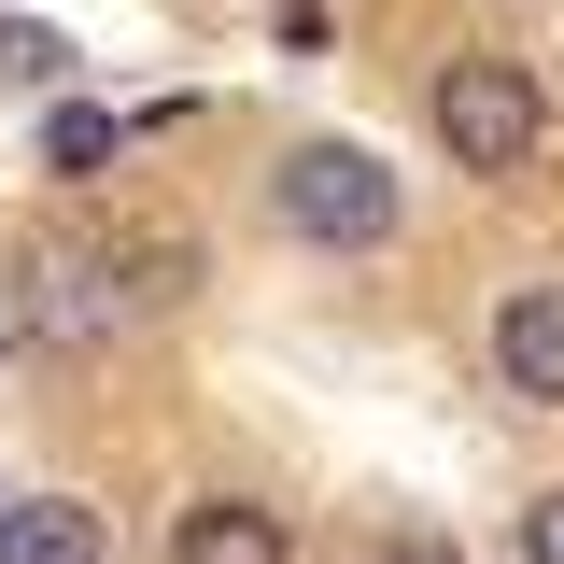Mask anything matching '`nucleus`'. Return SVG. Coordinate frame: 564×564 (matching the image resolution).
Instances as JSON below:
<instances>
[{
    "instance_id": "423d86ee",
    "label": "nucleus",
    "mask_w": 564,
    "mask_h": 564,
    "mask_svg": "<svg viewBox=\"0 0 564 564\" xmlns=\"http://www.w3.org/2000/svg\"><path fill=\"white\" fill-rule=\"evenodd\" d=\"M0 564H99V508H85V494H29V508H0Z\"/></svg>"
},
{
    "instance_id": "7ed1b4c3",
    "label": "nucleus",
    "mask_w": 564,
    "mask_h": 564,
    "mask_svg": "<svg viewBox=\"0 0 564 564\" xmlns=\"http://www.w3.org/2000/svg\"><path fill=\"white\" fill-rule=\"evenodd\" d=\"M29 325L43 339H113L128 325V254H29Z\"/></svg>"
},
{
    "instance_id": "9b49d317",
    "label": "nucleus",
    "mask_w": 564,
    "mask_h": 564,
    "mask_svg": "<svg viewBox=\"0 0 564 564\" xmlns=\"http://www.w3.org/2000/svg\"><path fill=\"white\" fill-rule=\"evenodd\" d=\"M0 339H14V325H0Z\"/></svg>"
},
{
    "instance_id": "9d476101",
    "label": "nucleus",
    "mask_w": 564,
    "mask_h": 564,
    "mask_svg": "<svg viewBox=\"0 0 564 564\" xmlns=\"http://www.w3.org/2000/svg\"><path fill=\"white\" fill-rule=\"evenodd\" d=\"M381 564H466V551H452V536H395Z\"/></svg>"
},
{
    "instance_id": "f03ea898",
    "label": "nucleus",
    "mask_w": 564,
    "mask_h": 564,
    "mask_svg": "<svg viewBox=\"0 0 564 564\" xmlns=\"http://www.w3.org/2000/svg\"><path fill=\"white\" fill-rule=\"evenodd\" d=\"M395 212H410V184H395L367 141H296V155H282V226H296V240H325V254L395 240Z\"/></svg>"
},
{
    "instance_id": "0eeeda50",
    "label": "nucleus",
    "mask_w": 564,
    "mask_h": 564,
    "mask_svg": "<svg viewBox=\"0 0 564 564\" xmlns=\"http://www.w3.org/2000/svg\"><path fill=\"white\" fill-rule=\"evenodd\" d=\"M99 155H113V113H85V99H57V113H43V170H70V184H85Z\"/></svg>"
},
{
    "instance_id": "f257e3e1",
    "label": "nucleus",
    "mask_w": 564,
    "mask_h": 564,
    "mask_svg": "<svg viewBox=\"0 0 564 564\" xmlns=\"http://www.w3.org/2000/svg\"><path fill=\"white\" fill-rule=\"evenodd\" d=\"M437 141H452V170H480V184L536 170V141H551L536 70H522V57H452V70H437Z\"/></svg>"
},
{
    "instance_id": "1a4fd4ad",
    "label": "nucleus",
    "mask_w": 564,
    "mask_h": 564,
    "mask_svg": "<svg viewBox=\"0 0 564 564\" xmlns=\"http://www.w3.org/2000/svg\"><path fill=\"white\" fill-rule=\"evenodd\" d=\"M522 564H564V494H536V508H522Z\"/></svg>"
},
{
    "instance_id": "39448f33",
    "label": "nucleus",
    "mask_w": 564,
    "mask_h": 564,
    "mask_svg": "<svg viewBox=\"0 0 564 564\" xmlns=\"http://www.w3.org/2000/svg\"><path fill=\"white\" fill-rule=\"evenodd\" d=\"M170 564H296V551H282V522H269V508L212 494V508H184V522H170Z\"/></svg>"
},
{
    "instance_id": "20e7f679",
    "label": "nucleus",
    "mask_w": 564,
    "mask_h": 564,
    "mask_svg": "<svg viewBox=\"0 0 564 564\" xmlns=\"http://www.w3.org/2000/svg\"><path fill=\"white\" fill-rule=\"evenodd\" d=\"M494 381H508L522 410H564V282H522V296L494 311Z\"/></svg>"
},
{
    "instance_id": "6e6552de",
    "label": "nucleus",
    "mask_w": 564,
    "mask_h": 564,
    "mask_svg": "<svg viewBox=\"0 0 564 564\" xmlns=\"http://www.w3.org/2000/svg\"><path fill=\"white\" fill-rule=\"evenodd\" d=\"M57 70H70V43L43 14H0V85H57Z\"/></svg>"
}]
</instances>
